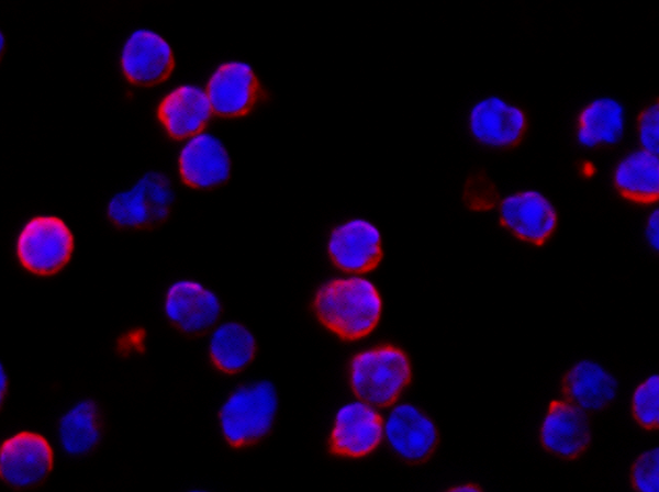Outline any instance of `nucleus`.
<instances>
[{
    "label": "nucleus",
    "mask_w": 659,
    "mask_h": 492,
    "mask_svg": "<svg viewBox=\"0 0 659 492\" xmlns=\"http://www.w3.org/2000/svg\"><path fill=\"white\" fill-rule=\"evenodd\" d=\"M382 309L380 291L361 275L330 280L317 290L313 300L320 323L344 340L368 336L378 326Z\"/></svg>",
    "instance_id": "1"
},
{
    "label": "nucleus",
    "mask_w": 659,
    "mask_h": 492,
    "mask_svg": "<svg viewBox=\"0 0 659 492\" xmlns=\"http://www.w3.org/2000/svg\"><path fill=\"white\" fill-rule=\"evenodd\" d=\"M411 380V360L395 345L383 344L364 349L349 364L353 392L360 401L375 407L395 403Z\"/></svg>",
    "instance_id": "2"
},
{
    "label": "nucleus",
    "mask_w": 659,
    "mask_h": 492,
    "mask_svg": "<svg viewBox=\"0 0 659 492\" xmlns=\"http://www.w3.org/2000/svg\"><path fill=\"white\" fill-rule=\"evenodd\" d=\"M277 409V391L271 382L261 380L236 388L219 411L225 441L234 448L257 444L271 431Z\"/></svg>",
    "instance_id": "3"
},
{
    "label": "nucleus",
    "mask_w": 659,
    "mask_h": 492,
    "mask_svg": "<svg viewBox=\"0 0 659 492\" xmlns=\"http://www.w3.org/2000/svg\"><path fill=\"white\" fill-rule=\"evenodd\" d=\"M75 238L64 220L37 215L29 220L16 238L15 253L29 272L47 277L59 272L70 260Z\"/></svg>",
    "instance_id": "4"
},
{
    "label": "nucleus",
    "mask_w": 659,
    "mask_h": 492,
    "mask_svg": "<svg viewBox=\"0 0 659 492\" xmlns=\"http://www.w3.org/2000/svg\"><path fill=\"white\" fill-rule=\"evenodd\" d=\"M174 200L169 178L163 172L149 171L130 189L115 193L108 203L107 214L120 228H152L168 217Z\"/></svg>",
    "instance_id": "5"
},
{
    "label": "nucleus",
    "mask_w": 659,
    "mask_h": 492,
    "mask_svg": "<svg viewBox=\"0 0 659 492\" xmlns=\"http://www.w3.org/2000/svg\"><path fill=\"white\" fill-rule=\"evenodd\" d=\"M53 466V448L38 433L22 431L1 444L0 477L13 489H31L42 484Z\"/></svg>",
    "instance_id": "6"
},
{
    "label": "nucleus",
    "mask_w": 659,
    "mask_h": 492,
    "mask_svg": "<svg viewBox=\"0 0 659 492\" xmlns=\"http://www.w3.org/2000/svg\"><path fill=\"white\" fill-rule=\"evenodd\" d=\"M326 248L336 268L349 275H362L376 269L383 257L382 234L367 219H348L333 227Z\"/></svg>",
    "instance_id": "7"
},
{
    "label": "nucleus",
    "mask_w": 659,
    "mask_h": 492,
    "mask_svg": "<svg viewBox=\"0 0 659 492\" xmlns=\"http://www.w3.org/2000/svg\"><path fill=\"white\" fill-rule=\"evenodd\" d=\"M499 223L521 242L545 245L558 227V212L551 201L537 190H522L501 199Z\"/></svg>",
    "instance_id": "8"
},
{
    "label": "nucleus",
    "mask_w": 659,
    "mask_h": 492,
    "mask_svg": "<svg viewBox=\"0 0 659 492\" xmlns=\"http://www.w3.org/2000/svg\"><path fill=\"white\" fill-rule=\"evenodd\" d=\"M205 92L213 113L222 118L244 116L266 98L253 66L241 60L221 64L210 77Z\"/></svg>",
    "instance_id": "9"
},
{
    "label": "nucleus",
    "mask_w": 659,
    "mask_h": 492,
    "mask_svg": "<svg viewBox=\"0 0 659 492\" xmlns=\"http://www.w3.org/2000/svg\"><path fill=\"white\" fill-rule=\"evenodd\" d=\"M164 313L182 334L199 336L217 323L222 303L217 294L200 281L180 279L166 290Z\"/></svg>",
    "instance_id": "10"
},
{
    "label": "nucleus",
    "mask_w": 659,
    "mask_h": 492,
    "mask_svg": "<svg viewBox=\"0 0 659 492\" xmlns=\"http://www.w3.org/2000/svg\"><path fill=\"white\" fill-rule=\"evenodd\" d=\"M468 127L479 144L494 149H512L523 142L528 118L521 107L490 96L472 105Z\"/></svg>",
    "instance_id": "11"
},
{
    "label": "nucleus",
    "mask_w": 659,
    "mask_h": 492,
    "mask_svg": "<svg viewBox=\"0 0 659 492\" xmlns=\"http://www.w3.org/2000/svg\"><path fill=\"white\" fill-rule=\"evenodd\" d=\"M383 436L393 452L411 465L426 462L439 444V432L434 421L410 403L392 409L384 422Z\"/></svg>",
    "instance_id": "12"
},
{
    "label": "nucleus",
    "mask_w": 659,
    "mask_h": 492,
    "mask_svg": "<svg viewBox=\"0 0 659 492\" xmlns=\"http://www.w3.org/2000/svg\"><path fill=\"white\" fill-rule=\"evenodd\" d=\"M589 413L561 399L549 402L539 428L541 447L562 460L580 458L591 445Z\"/></svg>",
    "instance_id": "13"
},
{
    "label": "nucleus",
    "mask_w": 659,
    "mask_h": 492,
    "mask_svg": "<svg viewBox=\"0 0 659 492\" xmlns=\"http://www.w3.org/2000/svg\"><path fill=\"white\" fill-rule=\"evenodd\" d=\"M384 422L375 406L354 401L336 413L330 435V450L340 457L360 458L381 443Z\"/></svg>",
    "instance_id": "14"
},
{
    "label": "nucleus",
    "mask_w": 659,
    "mask_h": 492,
    "mask_svg": "<svg viewBox=\"0 0 659 492\" xmlns=\"http://www.w3.org/2000/svg\"><path fill=\"white\" fill-rule=\"evenodd\" d=\"M182 181L196 189H214L231 177L232 160L224 143L202 132L187 139L178 157Z\"/></svg>",
    "instance_id": "15"
},
{
    "label": "nucleus",
    "mask_w": 659,
    "mask_h": 492,
    "mask_svg": "<svg viewBox=\"0 0 659 492\" xmlns=\"http://www.w3.org/2000/svg\"><path fill=\"white\" fill-rule=\"evenodd\" d=\"M175 66L168 42L150 30H137L124 44L121 67L126 79L138 86H154L166 80Z\"/></svg>",
    "instance_id": "16"
},
{
    "label": "nucleus",
    "mask_w": 659,
    "mask_h": 492,
    "mask_svg": "<svg viewBox=\"0 0 659 492\" xmlns=\"http://www.w3.org/2000/svg\"><path fill=\"white\" fill-rule=\"evenodd\" d=\"M212 113L206 92L192 85L170 91L157 109L160 123L168 135L176 139H188L202 133Z\"/></svg>",
    "instance_id": "17"
},
{
    "label": "nucleus",
    "mask_w": 659,
    "mask_h": 492,
    "mask_svg": "<svg viewBox=\"0 0 659 492\" xmlns=\"http://www.w3.org/2000/svg\"><path fill=\"white\" fill-rule=\"evenodd\" d=\"M618 382L600 364L580 360L561 379L563 400L577 405L587 413L605 410L615 400Z\"/></svg>",
    "instance_id": "18"
},
{
    "label": "nucleus",
    "mask_w": 659,
    "mask_h": 492,
    "mask_svg": "<svg viewBox=\"0 0 659 492\" xmlns=\"http://www.w3.org/2000/svg\"><path fill=\"white\" fill-rule=\"evenodd\" d=\"M613 183L618 194L633 203L649 205L659 199V158L645 149L625 156L616 166Z\"/></svg>",
    "instance_id": "19"
},
{
    "label": "nucleus",
    "mask_w": 659,
    "mask_h": 492,
    "mask_svg": "<svg viewBox=\"0 0 659 492\" xmlns=\"http://www.w3.org/2000/svg\"><path fill=\"white\" fill-rule=\"evenodd\" d=\"M624 123V108L617 100L610 97L594 99L577 118V139L588 148L614 145L623 136Z\"/></svg>",
    "instance_id": "20"
},
{
    "label": "nucleus",
    "mask_w": 659,
    "mask_h": 492,
    "mask_svg": "<svg viewBox=\"0 0 659 492\" xmlns=\"http://www.w3.org/2000/svg\"><path fill=\"white\" fill-rule=\"evenodd\" d=\"M208 349L210 360L216 369L235 374L252 364L256 356L257 342L244 324L231 321L213 329Z\"/></svg>",
    "instance_id": "21"
},
{
    "label": "nucleus",
    "mask_w": 659,
    "mask_h": 492,
    "mask_svg": "<svg viewBox=\"0 0 659 492\" xmlns=\"http://www.w3.org/2000/svg\"><path fill=\"white\" fill-rule=\"evenodd\" d=\"M101 434V412L99 405L90 399L74 404L58 422L60 446L72 457L90 454L100 443Z\"/></svg>",
    "instance_id": "22"
},
{
    "label": "nucleus",
    "mask_w": 659,
    "mask_h": 492,
    "mask_svg": "<svg viewBox=\"0 0 659 492\" xmlns=\"http://www.w3.org/2000/svg\"><path fill=\"white\" fill-rule=\"evenodd\" d=\"M634 421L646 431L659 427V376L651 374L634 390L630 404Z\"/></svg>",
    "instance_id": "23"
},
{
    "label": "nucleus",
    "mask_w": 659,
    "mask_h": 492,
    "mask_svg": "<svg viewBox=\"0 0 659 492\" xmlns=\"http://www.w3.org/2000/svg\"><path fill=\"white\" fill-rule=\"evenodd\" d=\"M465 206L472 212H488L498 208L499 189L488 172L480 168L471 171L462 187Z\"/></svg>",
    "instance_id": "24"
},
{
    "label": "nucleus",
    "mask_w": 659,
    "mask_h": 492,
    "mask_svg": "<svg viewBox=\"0 0 659 492\" xmlns=\"http://www.w3.org/2000/svg\"><path fill=\"white\" fill-rule=\"evenodd\" d=\"M630 484L639 492L659 491V449L658 447L640 454L630 467Z\"/></svg>",
    "instance_id": "25"
},
{
    "label": "nucleus",
    "mask_w": 659,
    "mask_h": 492,
    "mask_svg": "<svg viewBox=\"0 0 659 492\" xmlns=\"http://www.w3.org/2000/svg\"><path fill=\"white\" fill-rule=\"evenodd\" d=\"M637 133L641 149L658 155L659 103L658 99L645 107L637 116Z\"/></svg>",
    "instance_id": "26"
},
{
    "label": "nucleus",
    "mask_w": 659,
    "mask_h": 492,
    "mask_svg": "<svg viewBox=\"0 0 659 492\" xmlns=\"http://www.w3.org/2000/svg\"><path fill=\"white\" fill-rule=\"evenodd\" d=\"M146 332L143 328H133L122 334L116 343V350L122 356L145 350Z\"/></svg>",
    "instance_id": "27"
},
{
    "label": "nucleus",
    "mask_w": 659,
    "mask_h": 492,
    "mask_svg": "<svg viewBox=\"0 0 659 492\" xmlns=\"http://www.w3.org/2000/svg\"><path fill=\"white\" fill-rule=\"evenodd\" d=\"M645 235L651 248H659V212L655 210L648 217L646 223Z\"/></svg>",
    "instance_id": "28"
},
{
    "label": "nucleus",
    "mask_w": 659,
    "mask_h": 492,
    "mask_svg": "<svg viewBox=\"0 0 659 492\" xmlns=\"http://www.w3.org/2000/svg\"><path fill=\"white\" fill-rule=\"evenodd\" d=\"M448 491L454 492H480L482 488L473 482H466L462 484H457L448 489Z\"/></svg>",
    "instance_id": "29"
},
{
    "label": "nucleus",
    "mask_w": 659,
    "mask_h": 492,
    "mask_svg": "<svg viewBox=\"0 0 659 492\" xmlns=\"http://www.w3.org/2000/svg\"><path fill=\"white\" fill-rule=\"evenodd\" d=\"M8 389H9V378H8L5 370L3 368H1V370H0V398H1V401H3V399L7 396Z\"/></svg>",
    "instance_id": "30"
}]
</instances>
